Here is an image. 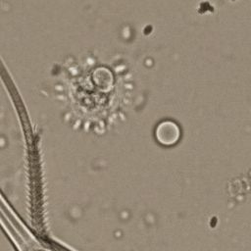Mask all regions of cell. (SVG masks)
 I'll return each instance as SVG.
<instances>
[{
  "instance_id": "cell-1",
  "label": "cell",
  "mask_w": 251,
  "mask_h": 251,
  "mask_svg": "<svg viewBox=\"0 0 251 251\" xmlns=\"http://www.w3.org/2000/svg\"><path fill=\"white\" fill-rule=\"evenodd\" d=\"M156 136L164 145L174 144L179 137L178 126L173 122H163L156 129Z\"/></svg>"
}]
</instances>
